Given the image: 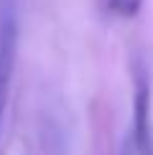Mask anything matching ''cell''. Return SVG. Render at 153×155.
<instances>
[{"mask_svg":"<svg viewBox=\"0 0 153 155\" xmlns=\"http://www.w3.org/2000/svg\"><path fill=\"white\" fill-rule=\"evenodd\" d=\"M123 155H138V153H135V147H133V140H130V137H125V145H123Z\"/></svg>","mask_w":153,"mask_h":155,"instance_id":"277c9868","label":"cell"},{"mask_svg":"<svg viewBox=\"0 0 153 155\" xmlns=\"http://www.w3.org/2000/svg\"><path fill=\"white\" fill-rule=\"evenodd\" d=\"M15 56H18V18L13 3L3 0V5H0V117L8 104Z\"/></svg>","mask_w":153,"mask_h":155,"instance_id":"7a4b0ae2","label":"cell"},{"mask_svg":"<svg viewBox=\"0 0 153 155\" xmlns=\"http://www.w3.org/2000/svg\"><path fill=\"white\" fill-rule=\"evenodd\" d=\"M130 140L138 155H153L151 137V81L143 64L135 66L133 74V130Z\"/></svg>","mask_w":153,"mask_h":155,"instance_id":"6da1fadb","label":"cell"},{"mask_svg":"<svg viewBox=\"0 0 153 155\" xmlns=\"http://www.w3.org/2000/svg\"><path fill=\"white\" fill-rule=\"evenodd\" d=\"M143 8V0H107V10L117 18H133Z\"/></svg>","mask_w":153,"mask_h":155,"instance_id":"3957f363","label":"cell"}]
</instances>
